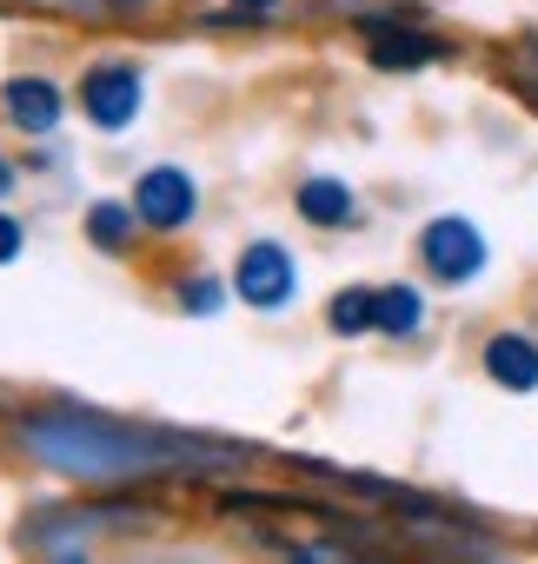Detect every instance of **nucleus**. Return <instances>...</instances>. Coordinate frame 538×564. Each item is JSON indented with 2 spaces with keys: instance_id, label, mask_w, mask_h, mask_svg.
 <instances>
[{
  "instance_id": "1",
  "label": "nucleus",
  "mask_w": 538,
  "mask_h": 564,
  "mask_svg": "<svg viewBox=\"0 0 538 564\" xmlns=\"http://www.w3.org/2000/svg\"><path fill=\"white\" fill-rule=\"evenodd\" d=\"M28 452L74 478H133L160 465H239L233 445H193L173 432H133V425H94V419H28Z\"/></svg>"
},
{
  "instance_id": "14",
  "label": "nucleus",
  "mask_w": 538,
  "mask_h": 564,
  "mask_svg": "<svg viewBox=\"0 0 538 564\" xmlns=\"http://www.w3.org/2000/svg\"><path fill=\"white\" fill-rule=\"evenodd\" d=\"M14 252H21V219H14V213H0V265H8Z\"/></svg>"
},
{
  "instance_id": "3",
  "label": "nucleus",
  "mask_w": 538,
  "mask_h": 564,
  "mask_svg": "<svg viewBox=\"0 0 538 564\" xmlns=\"http://www.w3.org/2000/svg\"><path fill=\"white\" fill-rule=\"evenodd\" d=\"M80 107H87V120H94V127L120 133V127L140 113V74H133L127 61H100V67L80 80Z\"/></svg>"
},
{
  "instance_id": "15",
  "label": "nucleus",
  "mask_w": 538,
  "mask_h": 564,
  "mask_svg": "<svg viewBox=\"0 0 538 564\" xmlns=\"http://www.w3.org/2000/svg\"><path fill=\"white\" fill-rule=\"evenodd\" d=\"M8 186H14V166H0V193H8Z\"/></svg>"
},
{
  "instance_id": "5",
  "label": "nucleus",
  "mask_w": 538,
  "mask_h": 564,
  "mask_svg": "<svg viewBox=\"0 0 538 564\" xmlns=\"http://www.w3.org/2000/svg\"><path fill=\"white\" fill-rule=\"evenodd\" d=\"M133 206H140V219H147V226H160V232H180V226L193 219L200 193H193V180H186L180 166H153V173L140 180Z\"/></svg>"
},
{
  "instance_id": "6",
  "label": "nucleus",
  "mask_w": 538,
  "mask_h": 564,
  "mask_svg": "<svg viewBox=\"0 0 538 564\" xmlns=\"http://www.w3.org/2000/svg\"><path fill=\"white\" fill-rule=\"evenodd\" d=\"M8 120L21 133H54L61 127V87L54 80H14L8 87Z\"/></svg>"
},
{
  "instance_id": "13",
  "label": "nucleus",
  "mask_w": 538,
  "mask_h": 564,
  "mask_svg": "<svg viewBox=\"0 0 538 564\" xmlns=\"http://www.w3.org/2000/svg\"><path fill=\"white\" fill-rule=\"evenodd\" d=\"M180 306H193V313H213V306H219V286H213V279H193V286H180Z\"/></svg>"
},
{
  "instance_id": "9",
  "label": "nucleus",
  "mask_w": 538,
  "mask_h": 564,
  "mask_svg": "<svg viewBox=\"0 0 538 564\" xmlns=\"http://www.w3.org/2000/svg\"><path fill=\"white\" fill-rule=\"evenodd\" d=\"M300 213H306L313 226H346V219H353V193H346L340 180H306V186H300Z\"/></svg>"
},
{
  "instance_id": "4",
  "label": "nucleus",
  "mask_w": 538,
  "mask_h": 564,
  "mask_svg": "<svg viewBox=\"0 0 538 564\" xmlns=\"http://www.w3.org/2000/svg\"><path fill=\"white\" fill-rule=\"evenodd\" d=\"M419 252H426V265H432L439 279H472V272L485 265V239H478V226H472V219H452V213L426 226Z\"/></svg>"
},
{
  "instance_id": "8",
  "label": "nucleus",
  "mask_w": 538,
  "mask_h": 564,
  "mask_svg": "<svg viewBox=\"0 0 538 564\" xmlns=\"http://www.w3.org/2000/svg\"><path fill=\"white\" fill-rule=\"evenodd\" d=\"M485 372H492L498 386H512V392H531V386H538V346L518 339V333H498V339L485 346Z\"/></svg>"
},
{
  "instance_id": "17",
  "label": "nucleus",
  "mask_w": 538,
  "mask_h": 564,
  "mask_svg": "<svg viewBox=\"0 0 538 564\" xmlns=\"http://www.w3.org/2000/svg\"><path fill=\"white\" fill-rule=\"evenodd\" d=\"M531 94H538V87H531Z\"/></svg>"
},
{
  "instance_id": "10",
  "label": "nucleus",
  "mask_w": 538,
  "mask_h": 564,
  "mask_svg": "<svg viewBox=\"0 0 538 564\" xmlns=\"http://www.w3.org/2000/svg\"><path fill=\"white\" fill-rule=\"evenodd\" d=\"M419 319H426V300H419L412 286H386V293H379V326H386L392 339H412Z\"/></svg>"
},
{
  "instance_id": "7",
  "label": "nucleus",
  "mask_w": 538,
  "mask_h": 564,
  "mask_svg": "<svg viewBox=\"0 0 538 564\" xmlns=\"http://www.w3.org/2000/svg\"><path fill=\"white\" fill-rule=\"evenodd\" d=\"M366 34H373V61H379V67H426V61H445V54H452L445 41H432V34H399V28H386V21H373Z\"/></svg>"
},
{
  "instance_id": "2",
  "label": "nucleus",
  "mask_w": 538,
  "mask_h": 564,
  "mask_svg": "<svg viewBox=\"0 0 538 564\" xmlns=\"http://www.w3.org/2000/svg\"><path fill=\"white\" fill-rule=\"evenodd\" d=\"M293 259H287V246H273V239H252L246 252H239V272H233V293L246 300V306H259V313H273V306H287L293 300Z\"/></svg>"
},
{
  "instance_id": "11",
  "label": "nucleus",
  "mask_w": 538,
  "mask_h": 564,
  "mask_svg": "<svg viewBox=\"0 0 538 564\" xmlns=\"http://www.w3.org/2000/svg\"><path fill=\"white\" fill-rule=\"evenodd\" d=\"M366 326H379V293H359V286L340 293V300H333V333L353 339V333H366Z\"/></svg>"
},
{
  "instance_id": "16",
  "label": "nucleus",
  "mask_w": 538,
  "mask_h": 564,
  "mask_svg": "<svg viewBox=\"0 0 538 564\" xmlns=\"http://www.w3.org/2000/svg\"><path fill=\"white\" fill-rule=\"evenodd\" d=\"M246 8H273V0H246Z\"/></svg>"
},
{
  "instance_id": "12",
  "label": "nucleus",
  "mask_w": 538,
  "mask_h": 564,
  "mask_svg": "<svg viewBox=\"0 0 538 564\" xmlns=\"http://www.w3.org/2000/svg\"><path fill=\"white\" fill-rule=\"evenodd\" d=\"M87 232H94V246H107V252H120V246L133 239V213H127V206H94V219H87Z\"/></svg>"
}]
</instances>
